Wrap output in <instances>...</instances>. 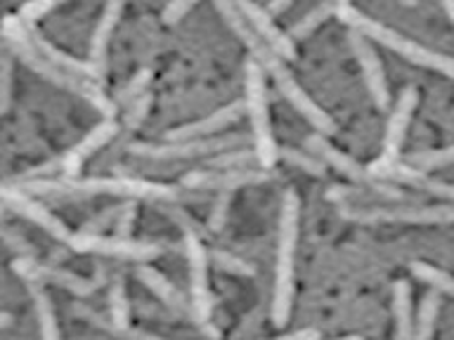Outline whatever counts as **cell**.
<instances>
[{
  "mask_svg": "<svg viewBox=\"0 0 454 340\" xmlns=\"http://www.w3.org/2000/svg\"><path fill=\"white\" fill-rule=\"evenodd\" d=\"M213 3L218 7V12L223 14V19L230 24V28H232L234 34L244 41V45L251 50V57L255 59V64H258L261 69L268 71L270 76H272V81L277 83V88H279V92H282L284 97L291 102V106H294L315 130H317V135L326 137V135L336 133V120H333L332 116H329V113H326L325 109L303 90V85L294 78V73H291L282 57L275 55V52H272V50H270L268 45L247 27V21H244V17L239 14L237 5H234V0H213Z\"/></svg>",
  "mask_w": 454,
  "mask_h": 340,
  "instance_id": "obj_1",
  "label": "cell"
},
{
  "mask_svg": "<svg viewBox=\"0 0 454 340\" xmlns=\"http://www.w3.org/2000/svg\"><path fill=\"white\" fill-rule=\"evenodd\" d=\"M14 187L28 197H57V198H83V197H126V198H152V201H180L190 198L187 189L168 187V184L147 182L137 177H34V180H17Z\"/></svg>",
  "mask_w": 454,
  "mask_h": 340,
  "instance_id": "obj_2",
  "label": "cell"
},
{
  "mask_svg": "<svg viewBox=\"0 0 454 340\" xmlns=\"http://www.w3.org/2000/svg\"><path fill=\"white\" fill-rule=\"evenodd\" d=\"M3 34H5L10 48L14 50V55L20 57L28 69L35 71V73L45 78L48 83L74 92V95H78V97H83L85 102H88L90 106H95L105 119H114L116 104L109 99V95H105V90L99 88V83L88 81V78L74 76V73H67V71L55 66L50 59H45V57L35 50L34 41H31V31H28V27L20 19V17L7 14L5 19H3Z\"/></svg>",
  "mask_w": 454,
  "mask_h": 340,
  "instance_id": "obj_3",
  "label": "cell"
},
{
  "mask_svg": "<svg viewBox=\"0 0 454 340\" xmlns=\"http://www.w3.org/2000/svg\"><path fill=\"white\" fill-rule=\"evenodd\" d=\"M336 17H339L343 24L362 34L364 38H372L383 48H388L390 52H397V55L407 59V62L417 64V66H424V69L438 71L442 76H452L454 73V64L452 57L440 55V52H433V50L424 48V45H419L417 41H411L404 34L395 31V28H388L386 24H381L374 17H369V14L360 12V10H355L350 5V0H340L339 10H336Z\"/></svg>",
  "mask_w": 454,
  "mask_h": 340,
  "instance_id": "obj_4",
  "label": "cell"
},
{
  "mask_svg": "<svg viewBox=\"0 0 454 340\" xmlns=\"http://www.w3.org/2000/svg\"><path fill=\"white\" fill-rule=\"evenodd\" d=\"M163 212L173 218L177 225L183 227V243L184 255H187V265H190V290H192V312L197 317L199 326L204 328L208 336H218L213 328V296L208 289V253L201 236L197 232V222L180 211L177 205H166Z\"/></svg>",
  "mask_w": 454,
  "mask_h": 340,
  "instance_id": "obj_5",
  "label": "cell"
},
{
  "mask_svg": "<svg viewBox=\"0 0 454 340\" xmlns=\"http://www.w3.org/2000/svg\"><path fill=\"white\" fill-rule=\"evenodd\" d=\"M298 194L286 189L279 211V251H277V276L275 300H272V321L284 326L289 321L291 305H294V262H296L298 241Z\"/></svg>",
  "mask_w": 454,
  "mask_h": 340,
  "instance_id": "obj_6",
  "label": "cell"
},
{
  "mask_svg": "<svg viewBox=\"0 0 454 340\" xmlns=\"http://www.w3.org/2000/svg\"><path fill=\"white\" fill-rule=\"evenodd\" d=\"M244 85H247V113L254 128V154L258 166L265 170L275 168L279 161L277 156V140L272 133V120H270L268 90H265V76L262 69L255 64V59H248L244 66Z\"/></svg>",
  "mask_w": 454,
  "mask_h": 340,
  "instance_id": "obj_7",
  "label": "cell"
},
{
  "mask_svg": "<svg viewBox=\"0 0 454 340\" xmlns=\"http://www.w3.org/2000/svg\"><path fill=\"white\" fill-rule=\"evenodd\" d=\"M339 215L362 225H376V222H407V225H450L454 212L450 205H428V204H386L376 205H353L339 204Z\"/></svg>",
  "mask_w": 454,
  "mask_h": 340,
  "instance_id": "obj_8",
  "label": "cell"
},
{
  "mask_svg": "<svg viewBox=\"0 0 454 340\" xmlns=\"http://www.w3.org/2000/svg\"><path fill=\"white\" fill-rule=\"evenodd\" d=\"M247 144V135H215V137H197V140H177L168 144H147L133 142L130 154L149 158V161H187L199 156L223 154L230 149H239Z\"/></svg>",
  "mask_w": 454,
  "mask_h": 340,
  "instance_id": "obj_9",
  "label": "cell"
},
{
  "mask_svg": "<svg viewBox=\"0 0 454 340\" xmlns=\"http://www.w3.org/2000/svg\"><path fill=\"white\" fill-rule=\"evenodd\" d=\"M419 104V92L417 88L407 85L400 95H397L395 109L390 113L388 128H386V137H383V151L381 156L372 161L369 166H364L369 173V177H374L381 182L383 170H388L393 163L400 161V151H403L404 135H407V128H410L411 113L417 112Z\"/></svg>",
  "mask_w": 454,
  "mask_h": 340,
  "instance_id": "obj_10",
  "label": "cell"
},
{
  "mask_svg": "<svg viewBox=\"0 0 454 340\" xmlns=\"http://www.w3.org/2000/svg\"><path fill=\"white\" fill-rule=\"evenodd\" d=\"M119 133V123L114 119H105L102 123L92 128L90 133L85 135L83 140L74 144V147L67 151V154L59 158V161H50L41 168L28 170L24 177H17V180H34V177H43V175H59L62 177H78V170L83 168V163L90 158L98 149H102L106 142H112Z\"/></svg>",
  "mask_w": 454,
  "mask_h": 340,
  "instance_id": "obj_11",
  "label": "cell"
},
{
  "mask_svg": "<svg viewBox=\"0 0 454 340\" xmlns=\"http://www.w3.org/2000/svg\"><path fill=\"white\" fill-rule=\"evenodd\" d=\"M76 253H95L106 255V258H123V260L149 262L163 253V246L159 243H147V241H135L130 236H102V234H71L67 239Z\"/></svg>",
  "mask_w": 454,
  "mask_h": 340,
  "instance_id": "obj_12",
  "label": "cell"
},
{
  "mask_svg": "<svg viewBox=\"0 0 454 340\" xmlns=\"http://www.w3.org/2000/svg\"><path fill=\"white\" fill-rule=\"evenodd\" d=\"M12 269L21 279H27L28 283H55V286L69 290L74 296H90L92 290L98 289V283L90 282V279L74 274L69 269L38 262L34 255H17L12 262Z\"/></svg>",
  "mask_w": 454,
  "mask_h": 340,
  "instance_id": "obj_13",
  "label": "cell"
},
{
  "mask_svg": "<svg viewBox=\"0 0 454 340\" xmlns=\"http://www.w3.org/2000/svg\"><path fill=\"white\" fill-rule=\"evenodd\" d=\"M348 41H350V48H353V55L357 59L362 69V76H364V83H367V90L372 95V102L376 104V109H388L390 106V88L388 78H386V71H383V64L376 55V50L372 48L369 38H364L362 34L353 31L348 34Z\"/></svg>",
  "mask_w": 454,
  "mask_h": 340,
  "instance_id": "obj_14",
  "label": "cell"
},
{
  "mask_svg": "<svg viewBox=\"0 0 454 340\" xmlns=\"http://www.w3.org/2000/svg\"><path fill=\"white\" fill-rule=\"evenodd\" d=\"M272 177V170L265 168H237V170H194L183 177L184 189L197 191H234L248 184H261Z\"/></svg>",
  "mask_w": 454,
  "mask_h": 340,
  "instance_id": "obj_15",
  "label": "cell"
},
{
  "mask_svg": "<svg viewBox=\"0 0 454 340\" xmlns=\"http://www.w3.org/2000/svg\"><path fill=\"white\" fill-rule=\"evenodd\" d=\"M234 5L239 10V14L247 21V27L268 45L275 55H279L284 62H294L296 59V45L289 35L284 34L282 28L277 27L268 10H262L261 5H255L254 0H234Z\"/></svg>",
  "mask_w": 454,
  "mask_h": 340,
  "instance_id": "obj_16",
  "label": "cell"
},
{
  "mask_svg": "<svg viewBox=\"0 0 454 340\" xmlns=\"http://www.w3.org/2000/svg\"><path fill=\"white\" fill-rule=\"evenodd\" d=\"M0 201H5L14 212H20L27 220L35 222L38 227H43L50 236H55L59 241H67L71 236L69 227L64 225L62 220L52 215V212L45 208L43 204H38L35 198H31L28 194L20 191L14 184H0Z\"/></svg>",
  "mask_w": 454,
  "mask_h": 340,
  "instance_id": "obj_17",
  "label": "cell"
},
{
  "mask_svg": "<svg viewBox=\"0 0 454 340\" xmlns=\"http://www.w3.org/2000/svg\"><path fill=\"white\" fill-rule=\"evenodd\" d=\"M244 113H247V104H244V99H237V102H230L227 106H220L218 112L208 113L206 119H199L194 120V123H187V126L166 130V140L177 142L197 140V137H211L213 133H218L223 128L237 123Z\"/></svg>",
  "mask_w": 454,
  "mask_h": 340,
  "instance_id": "obj_18",
  "label": "cell"
},
{
  "mask_svg": "<svg viewBox=\"0 0 454 340\" xmlns=\"http://www.w3.org/2000/svg\"><path fill=\"white\" fill-rule=\"evenodd\" d=\"M305 142H308V149H310L312 156H317L319 161L325 163V166H332V168L339 170L340 175H346L348 180H353V182L357 184L379 182V180H374V177H369L367 168L355 161L353 156L339 151V149L333 147V144H329L326 137H322V135H310Z\"/></svg>",
  "mask_w": 454,
  "mask_h": 340,
  "instance_id": "obj_19",
  "label": "cell"
},
{
  "mask_svg": "<svg viewBox=\"0 0 454 340\" xmlns=\"http://www.w3.org/2000/svg\"><path fill=\"white\" fill-rule=\"evenodd\" d=\"M126 3L128 0H106L105 12L99 17L95 31H92L90 59H88V62H90L92 66H98L99 71L105 69V55L106 48H109V38H112L116 24H119L121 14L126 10Z\"/></svg>",
  "mask_w": 454,
  "mask_h": 340,
  "instance_id": "obj_20",
  "label": "cell"
},
{
  "mask_svg": "<svg viewBox=\"0 0 454 340\" xmlns=\"http://www.w3.org/2000/svg\"><path fill=\"white\" fill-rule=\"evenodd\" d=\"M381 182H395V184H407V187H414V189H421V191H428V194H435V197H442V198H452V187L450 184H442V182H435L431 177L421 173L417 168H410L407 163L397 161L393 163L388 170H383L381 175Z\"/></svg>",
  "mask_w": 454,
  "mask_h": 340,
  "instance_id": "obj_21",
  "label": "cell"
},
{
  "mask_svg": "<svg viewBox=\"0 0 454 340\" xmlns=\"http://www.w3.org/2000/svg\"><path fill=\"white\" fill-rule=\"evenodd\" d=\"M31 41H34L35 50L41 52L45 59H50V62L55 64V66H59L62 71H67V73H74V76H81V78H88V81H102V71L98 69V66H92L90 62H81V59H76V57L67 55V52H62V50H57L55 45H50L43 35L38 34H31Z\"/></svg>",
  "mask_w": 454,
  "mask_h": 340,
  "instance_id": "obj_22",
  "label": "cell"
},
{
  "mask_svg": "<svg viewBox=\"0 0 454 340\" xmlns=\"http://www.w3.org/2000/svg\"><path fill=\"white\" fill-rule=\"evenodd\" d=\"M137 276H140V282L145 283L156 298H161L163 303L168 305L170 310L180 312V314H190V303L184 300L183 293H180L159 269L149 267V265H140V267H137Z\"/></svg>",
  "mask_w": 454,
  "mask_h": 340,
  "instance_id": "obj_23",
  "label": "cell"
},
{
  "mask_svg": "<svg viewBox=\"0 0 454 340\" xmlns=\"http://www.w3.org/2000/svg\"><path fill=\"white\" fill-rule=\"evenodd\" d=\"M393 317H395V340H411V333H414L411 289L404 279L393 283Z\"/></svg>",
  "mask_w": 454,
  "mask_h": 340,
  "instance_id": "obj_24",
  "label": "cell"
},
{
  "mask_svg": "<svg viewBox=\"0 0 454 340\" xmlns=\"http://www.w3.org/2000/svg\"><path fill=\"white\" fill-rule=\"evenodd\" d=\"M31 289V298H34L35 319H38V328H41L43 340H62L59 336V326H57L55 310L50 303V296L43 290V283H28Z\"/></svg>",
  "mask_w": 454,
  "mask_h": 340,
  "instance_id": "obj_25",
  "label": "cell"
},
{
  "mask_svg": "<svg viewBox=\"0 0 454 340\" xmlns=\"http://www.w3.org/2000/svg\"><path fill=\"white\" fill-rule=\"evenodd\" d=\"M109 328L114 333L123 331L130 326V307H128V296H126V283L121 276H116L109 286Z\"/></svg>",
  "mask_w": 454,
  "mask_h": 340,
  "instance_id": "obj_26",
  "label": "cell"
},
{
  "mask_svg": "<svg viewBox=\"0 0 454 340\" xmlns=\"http://www.w3.org/2000/svg\"><path fill=\"white\" fill-rule=\"evenodd\" d=\"M340 0H322L317 7H312L310 12L305 14L303 19L298 21V24H294V28H291V41L294 38H298V41H303V38H308V35L315 31L317 27H322L329 17H333L336 14V10H339Z\"/></svg>",
  "mask_w": 454,
  "mask_h": 340,
  "instance_id": "obj_27",
  "label": "cell"
},
{
  "mask_svg": "<svg viewBox=\"0 0 454 340\" xmlns=\"http://www.w3.org/2000/svg\"><path fill=\"white\" fill-rule=\"evenodd\" d=\"M440 317V296L438 290H431L428 296H424V303L419 307L417 324H414V333L411 340H431L435 333V324Z\"/></svg>",
  "mask_w": 454,
  "mask_h": 340,
  "instance_id": "obj_28",
  "label": "cell"
},
{
  "mask_svg": "<svg viewBox=\"0 0 454 340\" xmlns=\"http://www.w3.org/2000/svg\"><path fill=\"white\" fill-rule=\"evenodd\" d=\"M454 161V149H424V151H417V154H410L403 163H407L410 168H417L421 173H428L433 168H442V166H450Z\"/></svg>",
  "mask_w": 454,
  "mask_h": 340,
  "instance_id": "obj_29",
  "label": "cell"
},
{
  "mask_svg": "<svg viewBox=\"0 0 454 340\" xmlns=\"http://www.w3.org/2000/svg\"><path fill=\"white\" fill-rule=\"evenodd\" d=\"M258 161H255L254 149H230V151H223V154H215L208 161V168L211 170H237V168H255ZM261 168V166H258Z\"/></svg>",
  "mask_w": 454,
  "mask_h": 340,
  "instance_id": "obj_30",
  "label": "cell"
},
{
  "mask_svg": "<svg viewBox=\"0 0 454 340\" xmlns=\"http://www.w3.org/2000/svg\"><path fill=\"white\" fill-rule=\"evenodd\" d=\"M410 272L411 276H417L419 282L428 283L433 290H438V293H452V279H450L447 272L435 267V265H428V262H411Z\"/></svg>",
  "mask_w": 454,
  "mask_h": 340,
  "instance_id": "obj_31",
  "label": "cell"
},
{
  "mask_svg": "<svg viewBox=\"0 0 454 340\" xmlns=\"http://www.w3.org/2000/svg\"><path fill=\"white\" fill-rule=\"evenodd\" d=\"M277 156L284 158L286 163H291V166L301 168L303 173H308V175L325 177L326 166L319 161L317 156L308 154V151H301V149H294V147H282V149H277Z\"/></svg>",
  "mask_w": 454,
  "mask_h": 340,
  "instance_id": "obj_32",
  "label": "cell"
},
{
  "mask_svg": "<svg viewBox=\"0 0 454 340\" xmlns=\"http://www.w3.org/2000/svg\"><path fill=\"white\" fill-rule=\"evenodd\" d=\"M211 260L213 265L227 274H237V276H254L255 274V267L251 262L241 260L237 255L227 253V251H213L211 253Z\"/></svg>",
  "mask_w": 454,
  "mask_h": 340,
  "instance_id": "obj_33",
  "label": "cell"
},
{
  "mask_svg": "<svg viewBox=\"0 0 454 340\" xmlns=\"http://www.w3.org/2000/svg\"><path fill=\"white\" fill-rule=\"evenodd\" d=\"M152 76H154V71L152 69H142L137 71L126 85H123V90L119 92V102L121 104H130L135 97H140L142 92H147V85L152 83Z\"/></svg>",
  "mask_w": 454,
  "mask_h": 340,
  "instance_id": "obj_34",
  "label": "cell"
},
{
  "mask_svg": "<svg viewBox=\"0 0 454 340\" xmlns=\"http://www.w3.org/2000/svg\"><path fill=\"white\" fill-rule=\"evenodd\" d=\"M62 3H67V0H28V3L21 5L20 19L28 27V24H34V21H38L48 12H52V10L62 5Z\"/></svg>",
  "mask_w": 454,
  "mask_h": 340,
  "instance_id": "obj_35",
  "label": "cell"
},
{
  "mask_svg": "<svg viewBox=\"0 0 454 340\" xmlns=\"http://www.w3.org/2000/svg\"><path fill=\"white\" fill-rule=\"evenodd\" d=\"M149 106H152V95H149V92H142L140 97H135L133 102L126 106V128L128 130L140 128L142 120L147 119Z\"/></svg>",
  "mask_w": 454,
  "mask_h": 340,
  "instance_id": "obj_36",
  "label": "cell"
},
{
  "mask_svg": "<svg viewBox=\"0 0 454 340\" xmlns=\"http://www.w3.org/2000/svg\"><path fill=\"white\" fill-rule=\"evenodd\" d=\"M230 191H218V198H215V204H213L211 218H208V229L211 232H220L227 222V215H230Z\"/></svg>",
  "mask_w": 454,
  "mask_h": 340,
  "instance_id": "obj_37",
  "label": "cell"
},
{
  "mask_svg": "<svg viewBox=\"0 0 454 340\" xmlns=\"http://www.w3.org/2000/svg\"><path fill=\"white\" fill-rule=\"evenodd\" d=\"M135 220H137V205L133 201H126L123 205H119V212L114 218V225H116V236H128L130 229H133Z\"/></svg>",
  "mask_w": 454,
  "mask_h": 340,
  "instance_id": "obj_38",
  "label": "cell"
},
{
  "mask_svg": "<svg viewBox=\"0 0 454 340\" xmlns=\"http://www.w3.org/2000/svg\"><path fill=\"white\" fill-rule=\"evenodd\" d=\"M116 212H119V205H106L105 211L98 212L95 218H90L81 227V234H102L106 227L112 225L114 218H116Z\"/></svg>",
  "mask_w": 454,
  "mask_h": 340,
  "instance_id": "obj_39",
  "label": "cell"
},
{
  "mask_svg": "<svg viewBox=\"0 0 454 340\" xmlns=\"http://www.w3.org/2000/svg\"><path fill=\"white\" fill-rule=\"evenodd\" d=\"M12 88V62L10 57H0V112H5Z\"/></svg>",
  "mask_w": 454,
  "mask_h": 340,
  "instance_id": "obj_40",
  "label": "cell"
},
{
  "mask_svg": "<svg viewBox=\"0 0 454 340\" xmlns=\"http://www.w3.org/2000/svg\"><path fill=\"white\" fill-rule=\"evenodd\" d=\"M197 3L199 0H170L166 10H163V21L166 24H177Z\"/></svg>",
  "mask_w": 454,
  "mask_h": 340,
  "instance_id": "obj_41",
  "label": "cell"
},
{
  "mask_svg": "<svg viewBox=\"0 0 454 340\" xmlns=\"http://www.w3.org/2000/svg\"><path fill=\"white\" fill-rule=\"evenodd\" d=\"M0 239L5 241L7 248H12L17 255H31V246H28V241L24 236H20L12 229H7V227H0Z\"/></svg>",
  "mask_w": 454,
  "mask_h": 340,
  "instance_id": "obj_42",
  "label": "cell"
},
{
  "mask_svg": "<svg viewBox=\"0 0 454 340\" xmlns=\"http://www.w3.org/2000/svg\"><path fill=\"white\" fill-rule=\"evenodd\" d=\"M119 336L123 340H166L161 338V336H156V333H149V331H140V328H123V331H119Z\"/></svg>",
  "mask_w": 454,
  "mask_h": 340,
  "instance_id": "obj_43",
  "label": "cell"
},
{
  "mask_svg": "<svg viewBox=\"0 0 454 340\" xmlns=\"http://www.w3.org/2000/svg\"><path fill=\"white\" fill-rule=\"evenodd\" d=\"M270 340H322V336H319L317 328H303V331L289 333V336H277V338Z\"/></svg>",
  "mask_w": 454,
  "mask_h": 340,
  "instance_id": "obj_44",
  "label": "cell"
},
{
  "mask_svg": "<svg viewBox=\"0 0 454 340\" xmlns=\"http://www.w3.org/2000/svg\"><path fill=\"white\" fill-rule=\"evenodd\" d=\"M294 0H270V5H268V12L277 14V12H284L286 7L291 5Z\"/></svg>",
  "mask_w": 454,
  "mask_h": 340,
  "instance_id": "obj_45",
  "label": "cell"
},
{
  "mask_svg": "<svg viewBox=\"0 0 454 340\" xmlns=\"http://www.w3.org/2000/svg\"><path fill=\"white\" fill-rule=\"evenodd\" d=\"M442 3V7H445V14L450 17V19H454V0H440Z\"/></svg>",
  "mask_w": 454,
  "mask_h": 340,
  "instance_id": "obj_46",
  "label": "cell"
},
{
  "mask_svg": "<svg viewBox=\"0 0 454 340\" xmlns=\"http://www.w3.org/2000/svg\"><path fill=\"white\" fill-rule=\"evenodd\" d=\"M10 324H12V314H7V312H0V328H7Z\"/></svg>",
  "mask_w": 454,
  "mask_h": 340,
  "instance_id": "obj_47",
  "label": "cell"
},
{
  "mask_svg": "<svg viewBox=\"0 0 454 340\" xmlns=\"http://www.w3.org/2000/svg\"><path fill=\"white\" fill-rule=\"evenodd\" d=\"M400 3H403V5H407V7H417L419 5V0H400Z\"/></svg>",
  "mask_w": 454,
  "mask_h": 340,
  "instance_id": "obj_48",
  "label": "cell"
},
{
  "mask_svg": "<svg viewBox=\"0 0 454 340\" xmlns=\"http://www.w3.org/2000/svg\"><path fill=\"white\" fill-rule=\"evenodd\" d=\"M333 340H362L360 336H346V338H333Z\"/></svg>",
  "mask_w": 454,
  "mask_h": 340,
  "instance_id": "obj_49",
  "label": "cell"
}]
</instances>
